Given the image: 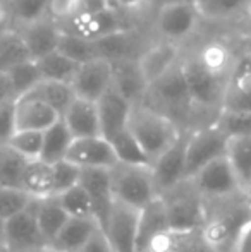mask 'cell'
I'll return each mask as SVG.
<instances>
[{
    "instance_id": "30bf717a",
    "label": "cell",
    "mask_w": 251,
    "mask_h": 252,
    "mask_svg": "<svg viewBox=\"0 0 251 252\" xmlns=\"http://www.w3.org/2000/svg\"><path fill=\"white\" fill-rule=\"evenodd\" d=\"M35 201L36 199L31 201L23 211L5 220V246L9 252L48 251V242L36 221Z\"/></svg>"
},
{
    "instance_id": "d6986e66",
    "label": "cell",
    "mask_w": 251,
    "mask_h": 252,
    "mask_svg": "<svg viewBox=\"0 0 251 252\" xmlns=\"http://www.w3.org/2000/svg\"><path fill=\"white\" fill-rule=\"evenodd\" d=\"M102 137L112 141L117 134L127 129L133 105L114 86L97 101Z\"/></svg>"
},
{
    "instance_id": "7bdbcfd3",
    "label": "cell",
    "mask_w": 251,
    "mask_h": 252,
    "mask_svg": "<svg viewBox=\"0 0 251 252\" xmlns=\"http://www.w3.org/2000/svg\"><path fill=\"white\" fill-rule=\"evenodd\" d=\"M31 201H33V197L24 190L0 187V218L5 221L16 213L23 211Z\"/></svg>"
},
{
    "instance_id": "9c48e42d",
    "label": "cell",
    "mask_w": 251,
    "mask_h": 252,
    "mask_svg": "<svg viewBox=\"0 0 251 252\" xmlns=\"http://www.w3.org/2000/svg\"><path fill=\"white\" fill-rule=\"evenodd\" d=\"M200 21L201 16L194 2L165 3L157 7L153 28L160 40L181 45L194 33Z\"/></svg>"
},
{
    "instance_id": "74e56055",
    "label": "cell",
    "mask_w": 251,
    "mask_h": 252,
    "mask_svg": "<svg viewBox=\"0 0 251 252\" xmlns=\"http://www.w3.org/2000/svg\"><path fill=\"white\" fill-rule=\"evenodd\" d=\"M110 144H112V148H114L119 163L151 166L146 153L143 151V148L140 146V143L134 139V136L129 132V129L122 130L121 134H117V136L110 141Z\"/></svg>"
},
{
    "instance_id": "8fae6325",
    "label": "cell",
    "mask_w": 251,
    "mask_h": 252,
    "mask_svg": "<svg viewBox=\"0 0 251 252\" xmlns=\"http://www.w3.org/2000/svg\"><path fill=\"white\" fill-rule=\"evenodd\" d=\"M138 225L140 209L115 201L102 232L114 252H138Z\"/></svg>"
},
{
    "instance_id": "681fc988",
    "label": "cell",
    "mask_w": 251,
    "mask_h": 252,
    "mask_svg": "<svg viewBox=\"0 0 251 252\" xmlns=\"http://www.w3.org/2000/svg\"><path fill=\"white\" fill-rule=\"evenodd\" d=\"M79 252H114V251H112L110 244H108L107 237L104 235V232L98 230L90 239V242H88Z\"/></svg>"
},
{
    "instance_id": "e575fe53",
    "label": "cell",
    "mask_w": 251,
    "mask_h": 252,
    "mask_svg": "<svg viewBox=\"0 0 251 252\" xmlns=\"http://www.w3.org/2000/svg\"><path fill=\"white\" fill-rule=\"evenodd\" d=\"M201 19L207 21H227L248 12L251 0H194Z\"/></svg>"
},
{
    "instance_id": "db71d44e",
    "label": "cell",
    "mask_w": 251,
    "mask_h": 252,
    "mask_svg": "<svg viewBox=\"0 0 251 252\" xmlns=\"http://www.w3.org/2000/svg\"><path fill=\"white\" fill-rule=\"evenodd\" d=\"M243 52H245L246 55H248L250 59H251V34L245 40V45H243Z\"/></svg>"
},
{
    "instance_id": "6f0895ef",
    "label": "cell",
    "mask_w": 251,
    "mask_h": 252,
    "mask_svg": "<svg viewBox=\"0 0 251 252\" xmlns=\"http://www.w3.org/2000/svg\"><path fill=\"white\" fill-rule=\"evenodd\" d=\"M0 252H9V249H7L5 244H0Z\"/></svg>"
},
{
    "instance_id": "c3c4849f",
    "label": "cell",
    "mask_w": 251,
    "mask_h": 252,
    "mask_svg": "<svg viewBox=\"0 0 251 252\" xmlns=\"http://www.w3.org/2000/svg\"><path fill=\"white\" fill-rule=\"evenodd\" d=\"M108 2H110L112 9H117L126 14H133L143 10L144 7L153 3L155 0H108Z\"/></svg>"
},
{
    "instance_id": "8992f818",
    "label": "cell",
    "mask_w": 251,
    "mask_h": 252,
    "mask_svg": "<svg viewBox=\"0 0 251 252\" xmlns=\"http://www.w3.org/2000/svg\"><path fill=\"white\" fill-rule=\"evenodd\" d=\"M108 173L115 201L143 209L148 202L158 197L151 177V166L117 163L114 168L108 170Z\"/></svg>"
},
{
    "instance_id": "4fadbf2b",
    "label": "cell",
    "mask_w": 251,
    "mask_h": 252,
    "mask_svg": "<svg viewBox=\"0 0 251 252\" xmlns=\"http://www.w3.org/2000/svg\"><path fill=\"white\" fill-rule=\"evenodd\" d=\"M189 130L179 136V139L169 148L162 156H158L151 163V177L157 194L167 192L169 189L176 187L179 182H182L186 177V144H188Z\"/></svg>"
},
{
    "instance_id": "ffe728a7",
    "label": "cell",
    "mask_w": 251,
    "mask_h": 252,
    "mask_svg": "<svg viewBox=\"0 0 251 252\" xmlns=\"http://www.w3.org/2000/svg\"><path fill=\"white\" fill-rule=\"evenodd\" d=\"M181 59V45L158 40L155 43L148 45L146 50L138 57V63H140V69L144 81L150 86L153 81H157L167 70H171Z\"/></svg>"
},
{
    "instance_id": "f6af8a7d",
    "label": "cell",
    "mask_w": 251,
    "mask_h": 252,
    "mask_svg": "<svg viewBox=\"0 0 251 252\" xmlns=\"http://www.w3.org/2000/svg\"><path fill=\"white\" fill-rule=\"evenodd\" d=\"M16 130V100H12L0 105V146L9 144Z\"/></svg>"
},
{
    "instance_id": "484cf974",
    "label": "cell",
    "mask_w": 251,
    "mask_h": 252,
    "mask_svg": "<svg viewBox=\"0 0 251 252\" xmlns=\"http://www.w3.org/2000/svg\"><path fill=\"white\" fill-rule=\"evenodd\" d=\"M144 252H217L201 235V230L193 232H167L160 235Z\"/></svg>"
},
{
    "instance_id": "d4e9b609",
    "label": "cell",
    "mask_w": 251,
    "mask_h": 252,
    "mask_svg": "<svg viewBox=\"0 0 251 252\" xmlns=\"http://www.w3.org/2000/svg\"><path fill=\"white\" fill-rule=\"evenodd\" d=\"M100 230L95 220H79L69 218V221L64 225L59 235L52 240V252H79L90 242V239Z\"/></svg>"
},
{
    "instance_id": "9a60e30c",
    "label": "cell",
    "mask_w": 251,
    "mask_h": 252,
    "mask_svg": "<svg viewBox=\"0 0 251 252\" xmlns=\"http://www.w3.org/2000/svg\"><path fill=\"white\" fill-rule=\"evenodd\" d=\"M66 159L72 163V165L79 166L81 170H110L119 163L110 141H107L102 136L74 139Z\"/></svg>"
},
{
    "instance_id": "8d00e7d4",
    "label": "cell",
    "mask_w": 251,
    "mask_h": 252,
    "mask_svg": "<svg viewBox=\"0 0 251 252\" xmlns=\"http://www.w3.org/2000/svg\"><path fill=\"white\" fill-rule=\"evenodd\" d=\"M61 202L62 209L67 213L69 218H79V220H95L93 204L88 196V192L83 189L81 184L74 186L72 189L55 196ZM97 221V220H95Z\"/></svg>"
},
{
    "instance_id": "cb8c5ba5",
    "label": "cell",
    "mask_w": 251,
    "mask_h": 252,
    "mask_svg": "<svg viewBox=\"0 0 251 252\" xmlns=\"http://www.w3.org/2000/svg\"><path fill=\"white\" fill-rule=\"evenodd\" d=\"M114 63V79L112 86L126 98L131 105H140L146 93V81L141 74L138 59H124Z\"/></svg>"
},
{
    "instance_id": "f1b7e54d",
    "label": "cell",
    "mask_w": 251,
    "mask_h": 252,
    "mask_svg": "<svg viewBox=\"0 0 251 252\" xmlns=\"http://www.w3.org/2000/svg\"><path fill=\"white\" fill-rule=\"evenodd\" d=\"M23 190L33 199L54 196V165L41 159L28 163L23 177Z\"/></svg>"
},
{
    "instance_id": "ee69618b",
    "label": "cell",
    "mask_w": 251,
    "mask_h": 252,
    "mask_svg": "<svg viewBox=\"0 0 251 252\" xmlns=\"http://www.w3.org/2000/svg\"><path fill=\"white\" fill-rule=\"evenodd\" d=\"M81 179V168L72 165L67 159L55 163L54 165V196L66 192V190L72 189L74 186L79 184Z\"/></svg>"
},
{
    "instance_id": "d6a6232c",
    "label": "cell",
    "mask_w": 251,
    "mask_h": 252,
    "mask_svg": "<svg viewBox=\"0 0 251 252\" xmlns=\"http://www.w3.org/2000/svg\"><path fill=\"white\" fill-rule=\"evenodd\" d=\"M28 163L30 161L9 144L0 146V187L23 190V177Z\"/></svg>"
},
{
    "instance_id": "6da1fadb",
    "label": "cell",
    "mask_w": 251,
    "mask_h": 252,
    "mask_svg": "<svg viewBox=\"0 0 251 252\" xmlns=\"http://www.w3.org/2000/svg\"><path fill=\"white\" fill-rule=\"evenodd\" d=\"M234 60L236 57L231 55L229 48L218 41H210L188 55L182 53L181 67L193 98L194 113L214 112L218 117Z\"/></svg>"
},
{
    "instance_id": "4dcf8cb0",
    "label": "cell",
    "mask_w": 251,
    "mask_h": 252,
    "mask_svg": "<svg viewBox=\"0 0 251 252\" xmlns=\"http://www.w3.org/2000/svg\"><path fill=\"white\" fill-rule=\"evenodd\" d=\"M40 69L41 79L43 81H57V83H67L71 84L76 76L77 69L81 63L71 60L61 52H52L41 59L35 60Z\"/></svg>"
},
{
    "instance_id": "91938a15",
    "label": "cell",
    "mask_w": 251,
    "mask_h": 252,
    "mask_svg": "<svg viewBox=\"0 0 251 252\" xmlns=\"http://www.w3.org/2000/svg\"><path fill=\"white\" fill-rule=\"evenodd\" d=\"M248 196H250V197H251V189H250V192H248Z\"/></svg>"
},
{
    "instance_id": "277c9868",
    "label": "cell",
    "mask_w": 251,
    "mask_h": 252,
    "mask_svg": "<svg viewBox=\"0 0 251 252\" xmlns=\"http://www.w3.org/2000/svg\"><path fill=\"white\" fill-rule=\"evenodd\" d=\"M127 129L146 153L150 163L162 156L184 130H181L172 120L160 115L144 105H133L127 122Z\"/></svg>"
},
{
    "instance_id": "680465c9",
    "label": "cell",
    "mask_w": 251,
    "mask_h": 252,
    "mask_svg": "<svg viewBox=\"0 0 251 252\" xmlns=\"http://www.w3.org/2000/svg\"><path fill=\"white\" fill-rule=\"evenodd\" d=\"M16 252H48V251H16Z\"/></svg>"
},
{
    "instance_id": "1f68e13d",
    "label": "cell",
    "mask_w": 251,
    "mask_h": 252,
    "mask_svg": "<svg viewBox=\"0 0 251 252\" xmlns=\"http://www.w3.org/2000/svg\"><path fill=\"white\" fill-rule=\"evenodd\" d=\"M28 94L36 98V100L47 103V105L52 106L61 117L67 112L71 103L76 100V94H74L71 84L57 83V81H41V83ZM24 96H26V94H24Z\"/></svg>"
},
{
    "instance_id": "3957f363",
    "label": "cell",
    "mask_w": 251,
    "mask_h": 252,
    "mask_svg": "<svg viewBox=\"0 0 251 252\" xmlns=\"http://www.w3.org/2000/svg\"><path fill=\"white\" fill-rule=\"evenodd\" d=\"M141 105L167 117L181 130L193 129L191 120L194 117V105L182 74L181 60L146 88Z\"/></svg>"
},
{
    "instance_id": "816d5d0a",
    "label": "cell",
    "mask_w": 251,
    "mask_h": 252,
    "mask_svg": "<svg viewBox=\"0 0 251 252\" xmlns=\"http://www.w3.org/2000/svg\"><path fill=\"white\" fill-rule=\"evenodd\" d=\"M12 100H16V96H14L9 77L0 72V105H3V103H7V101H12Z\"/></svg>"
},
{
    "instance_id": "b9f144b4",
    "label": "cell",
    "mask_w": 251,
    "mask_h": 252,
    "mask_svg": "<svg viewBox=\"0 0 251 252\" xmlns=\"http://www.w3.org/2000/svg\"><path fill=\"white\" fill-rule=\"evenodd\" d=\"M214 124L227 137L251 136V112H224L222 110Z\"/></svg>"
},
{
    "instance_id": "603a6c76",
    "label": "cell",
    "mask_w": 251,
    "mask_h": 252,
    "mask_svg": "<svg viewBox=\"0 0 251 252\" xmlns=\"http://www.w3.org/2000/svg\"><path fill=\"white\" fill-rule=\"evenodd\" d=\"M64 124L67 126L69 132L74 139L81 137H97L102 136L100 130V119H98L97 103L76 98L67 112L62 115Z\"/></svg>"
},
{
    "instance_id": "f35d334b",
    "label": "cell",
    "mask_w": 251,
    "mask_h": 252,
    "mask_svg": "<svg viewBox=\"0 0 251 252\" xmlns=\"http://www.w3.org/2000/svg\"><path fill=\"white\" fill-rule=\"evenodd\" d=\"M14 17L16 28L26 26L48 16L50 0H5Z\"/></svg>"
},
{
    "instance_id": "94428289",
    "label": "cell",
    "mask_w": 251,
    "mask_h": 252,
    "mask_svg": "<svg viewBox=\"0 0 251 252\" xmlns=\"http://www.w3.org/2000/svg\"><path fill=\"white\" fill-rule=\"evenodd\" d=\"M48 252H52V251H48Z\"/></svg>"
},
{
    "instance_id": "7402d4cb",
    "label": "cell",
    "mask_w": 251,
    "mask_h": 252,
    "mask_svg": "<svg viewBox=\"0 0 251 252\" xmlns=\"http://www.w3.org/2000/svg\"><path fill=\"white\" fill-rule=\"evenodd\" d=\"M171 232L167 211L162 197H155L143 209H140V225H138V252H144L155 240L164 233Z\"/></svg>"
},
{
    "instance_id": "836d02e7",
    "label": "cell",
    "mask_w": 251,
    "mask_h": 252,
    "mask_svg": "<svg viewBox=\"0 0 251 252\" xmlns=\"http://www.w3.org/2000/svg\"><path fill=\"white\" fill-rule=\"evenodd\" d=\"M33 60L17 30L0 33V72H9L12 67Z\"/></svg>"
},
{
    "instance_id": "9f6ffc18",
    "label": "cell",
    "mask_w": 251,
    "mask_h": 252,
    "mask_svg": "<svg viewBox=\"0 0 251 252\" xmlns=\"http://www.w3.org/2000/svg\"><path fill=\"white\" fill-rule=\"evenodd\" d=\"M157 5H165V3H179V2H194V0H155Z\"/></svg>"
},
{
    "instance_id": "60d3db41",
    "label": "cell",
    "mask_w": 251,
    "mask_h": 252,
    "mask_svg": "<svg viewBox=\"0 0 251 252\" xmlns=\"http://www.w3.org/2000/svg\"><path fill=\"white\" fill-rule=\"evenodd\" d=\"M9 146L16 153L28 159V161H35V159L41 158V150H43V132H36V130H16L12 139L9 141Z\"/></svg>"
},
{
    "instance_id": "f546056e",
    "label": "cell",
    "mask_w": 251,
    "mask_h": 252,
    "mask_svg": "<svg viewBox=\"0 0 251 252\" xmlns=\"http://www.w3.org/2000/svg\"><path fill=\"white\" fill-rule=\"evenodd\" d=\"M72 141V134L69 132L67 126L61 119L55 126H52L50 129L43 132V150H41L40 159L45 163H50V165H55V163L66 159Z\"/></svg>"
},
{
    "instance_id": "7c38bea8",
    "label": "cell",
    "mask_w": 251,
    "mask_h": 252,
    "mask_svg": "<svg viewBox=\"0 0 251 252\" xmlns=\"http://www.w3.org/2000/svg\"><path fill=\"white\" fill-rule=\"evenodd\" d=\"M114 63L107 59H95L81 63L71 88L76 98L97 103L112 88Z\"/></svg>"
},
{
    "instance_id": "4316f807",
    "label": "cell",
    "mask_w": 251,
    "mask_h": 252,
    "mask_svg": "<svg viewBox=\"0 0 251 252\" xmlns=\"http://www.w3.org/2000/svg\"><path fill=\"white\" fill-rule=\"evenodd\" d=\"M225 158L231 163L241 190L248 194L251 189V136L229 137Z\"/></svg>"
},
{
    "instance_id": "f5cc1de1",
    "label": "cell",
    "mask_w": 251,
    "mask_h": 252,
    "mask_svg": "<svg viewBox=\"0 0 251 252\" xmlns=\"http://www.w3.org/2000/svg\"><path fill=\"white\" fill-rule=\"evenodd\" d=\"M238 252H251V228L246 232V235L243 237L241 244H239Z\"/></svg>"
},
{
    "instance_id": "7dc6e473",
    "label": "cell",
    "mask_w": 251,
    "mask_h": 252,
    "mask_svg": "<svg viewBox=\"0 0 251 252\" xmlns=\"http://www.w3.org/2000/svg\"><path fill=\"white\" fill-rule=\"evenodd\" d=\"M74 3H76V0H50L48 16L54 17L55 21L69 19L74 12Z\"/></svg>"
},
{
    "instance_id": "ac0fdd59",
    "label": "cell",
    "mask_w": 251,
    "mask_h": 252,
    "mask_svg": "<svg viewBox=\"0 0 251 252\" xmlns=\"http://www.w3.org/2000/svg\"><path fill=\"white\" fill-rule=\"evenodd\" d=\"M79 184L90 196L91 204H93L95 220H97L100 230H104L108 215L112 211V206L115 202L110 186V173H108V170L98 168L81 170Z\"/></svg>"
},
{
    "instance_id": "ab89813d",
    "label": "cell",
    "mask_w": 251,
    "mask_h": 252,
    "mask_svg": "<svg viewBox=\"0 0 251 252\" xmlns=\"http://www.w3.org/2000/svg\"><path fill=\"white\" fill-rule=\"evenodd\" d=\"M57 50L77 63H86V62H90V60L98 59L95 41L83 40V38L74 36V34L62 33L61 43H59Z\"/></svg>"
},
{
    "instance_id": "5b68a950",
    "label": "cell",
    "mask_w": 251,
    "mask_h": 252,
    "mask_svg": "<svg viewBox=\"0 0 251 252\" xmlns=\"http://www.w3.org/2000/svg\"><path fill=\"white\" fill-rule=\"evenodd\" d=\"M172 232L200 230L205 218V197L191 179H184L167 192L160 194Z\"/></svg>"
},
{
    "instance_id": "7a4b0ae2",
    "label": "cell",
    "mask_w": 251,
    "mask_h": 252,
    "mask_svg": "<svg viewBox=\"0 0 251 252\" xmlns=\"http://www.w3.org/2000/svg\"><path fill=\"white\" fill-rule=\"evenodd\" d=\"M251 228V197L245 192L205 199L201 235L217 252H238Z\"/></svg>"
},
{
    "instance_id": "52a82bcc",
    "label": "cell",
    "mask_w": 251,
    "mask_h": 252,
    "mask_svg": "<svg viewBox=\"0 0 251 252\" xmlns=\"http://www.w3.org/2000/svg\"><path fill=\"white\" fill-rule=\"evenodd\" d=\"M57 23L62 33L74 34L88 41H98L114 34L136 30L133 21L129 19V14L121 12L117 9H107L91 16H74Z\"/></svg>"
},
{
    "instance_id": "d590c367",
    "label": "cell",
    "mask_w": 251,
    "mask_h": 252,
    "mask_svg": "<svg viewBox=\"0 0 251 252\" xmlns=\"http://www.w3.org/2000/svg\"><path fill=\"white\" fill-rule=\"evenodd\" d=\"M5 76L9 77V83L12 86L16 100L24 96V94H28L30 91H33L43 81L41 79L40 69H38L35 60H28V62H23L19 65L12 67L9 72H5Z\"/></svg>"
},
{
    "instance_id": "11a10c76",
    "label": "cell",
    "mask_w": 251,
    "mask_h": 252,
    "mask_svg": "<svg viewBox=\"0 0 251 252\" xmlns=\"http://www.w3.org/2000/svg\"><path fill=\"white\" fill-rule=\"evenodd\" d=\"M0 244H5V221L0 218Z\"/></svg>"
},
{
    "instance_id": "2e32d148",
    "label": "cell",
    "mask_w": 251,
    "mask_h": 252,
    "mask_svg": "<svg viewBox=\"0 0 251 252\" xmlns=\"http://www.w3.org/2000/svg\"><path fill=\"white\" fill-rule=\"evenodd\" d=\"M222 110L224 112H251V59L245 52L236 57L234 65L229 74Z\"/></svg>"
},
{
    "instance_id": "83f0119b",
    "label": "cell",
    "mask_w": 251,
    "mask_h": 252,
    "mask_svg": "<svg viewBox=\"0 0 251 252\" xmlns=\"http://www.w3.org/2000/svg\"><path fill=\"white\" fill-rule=\"evenodd\" d=\"M35 209H36L38 226H40L45 240L48 242V249H50L52 240L59 235V232L64 228V225L69 221V216L62 209L61 202H59L55 196L36 199L35 201Z\"/></svg>"
},
{
    "instance_id": "5bb4252c",
    "label": "cell",
    "mask_w": 251,
    "mask_h": 252,
    "mask_svg": "<svg viewBox=\"0 0 251 252\" xmlns=\"http://www.w3.org/2000/svg\"><path fill=\"white\" fill-rule=\"evenodd\" d=\"M191 180L194 182L196 189L200 190V194L205 199H217V197L243 192L238 179L232 172L231 163L227 161L225 156L208 163L196 175L191 177Z\"/></svg>"
},
{
    "instance_id": "ba28073f",
    "label": "cell",
    "mask_w": 251,
    "mask_h": 252,
    "mask_svg": "<svg viewBox=\"0 0 251 252\" xmlns=\"http://www.w3.org/2000/svg\"><path fill=\"white\" fill-rule=\"evenodd\" d=\"M229 137L215 124L189 130L186 144V177L191 179L208 163L225 156Z\"/></svg>"
},
{
    "instance_id": "44dd1931",
    "label": "cell",
    "mask_w": 251,
    "mask_h": 252,
    "mask_svg": "<svg viewBox=\"0 0 251 252\" xmlns=\"http://www.w3.org/2000/svg\"><path fill=\"white\" fill-rule=\"evenodd\" d=\"M62 117L47 103L36 98L21 96L16 100V129L17 130H36L45 132L52 126L61 120Z\"/></svg>"
},
{
    "instance_id": "e0dca14e",
    "label": "cell",
    "mask_w": 251,
    "mask_h": 252,
    "mask_svg": "<svg viewBox=\"0 0 251 252\" xmlns=\"http://www.w3.org/2000/svg\"><path fill=\"white\" fill-rule=\"evenodd\" d=\"M17 33L21 34L31 59L38 60L41 57L48 55L52 52H57L59 43H61L62 30L59 23L50 16H45L43 19L35 21L26 26L16 28Z\"/></svg>"
},
{
    "instance_id": "f907efd6",
    "label": "cell",
    "mask_w": 251,
    "mask_h": 252,
    "mask_svg": "<svg viewBox=\"0 0 251 252\" xmlns=\"http://www.w3.org/2000/svg\"><path fill=\"white\" fill-rule=\"evenodd\" d=\"M9 30H16L14 17L5 0H0V33H2V31H9Z\"/></svg>"
},
{
    "instance_id": "bcb514c9",
    "label": "cell",
    "mask_w": 251,
    "mask_h": 252,
    "mask_svg": "<svg viewBox=\"0 0 251 252\" xmlns=\"http://www.w3.org/2000/svg\"><path fill=\"white\" fill-rule=\"evenodd\" d=\"M112 9L108 0H76L74 3V16H91V14L102 12V10Z\"/></svg>"
}]
</instances>
